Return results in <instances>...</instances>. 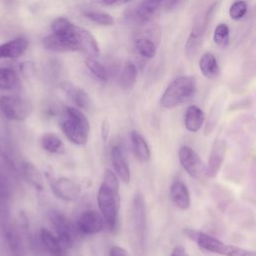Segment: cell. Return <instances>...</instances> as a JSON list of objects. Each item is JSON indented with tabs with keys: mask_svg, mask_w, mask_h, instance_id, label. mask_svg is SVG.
<instances>
[{
	"mask_svg": "<svg viewBox=\"0 0 256 256\" xmlns=\"http://www.w3.org/2000/svg\"><path fill=\"white\" fill-rule=\"evenodd\" d=\"M52 33L58 34L68 43L71 52H81L86 57L96 58L100 48L96 38L86 29L72 23L66 17H58L51 23Z\"/></svg>",
	"mask_w": 256,
	"mask_h": 256,
	"instance_id": "cell-1",
	"label": "cell"
},
{
	"mask_svg": "<svg viewBox=\"0 0 256 256\" xmlns=\"http://www.w3.org/2000/svg\"><path fill=\"white\" fill-rule=\"evenodd\" d=\"M97 203L105 224L110 231H115L118 226L120 209L119 179L110 169H106L104 172L97 194Z\"/></svg>",
	"mask_w": 256,
	"mask_h": 256,
	"instance_id": "cell-2",
	"label": "cell"
},
{
	"mask_svg": "<svg viewBox=\"0 0 256 256\" xmlns=\"http://www.w3.org/2000/svg\"><path fill=\"white\" fill-rule=\"evenodd\" d=\"M197 91L196 80L192 76H179L175 78L164 90L160 105L166 109L175 108L189 99H191Z\"/></svg>",
	"mask_w": 256,
	"mask_h": 256,
	"instance_id": "cell-3",
	"label": "cell"
},
{
	"mask_svg": "<svg viewBox=\"0 0 256 256\" xmlns=\"http://www.w3.org/2000/svg\"><path fill=\"white\" fill-rule=\"evenodd\" d=\"M184 233L188 238L195 241L199 248L207 252L222 256H255V252L253 250L224 243L221 240L201 231L185 229Z\"/></svg>",
	"mask_w": 256,
	"mask_h": 256,
	"instance_id": "cell-4",
	"label": "cell"
},
{
	"mask_svg": "<svg viewBox=\"0 0 256 256\" xmlns=\"http://www.w3.org/2000/svg\"><path fill=\"white\" fill-rule=\"evenodd\" d=\"M66 118L61 122V130L65 136L76 145H84L88 141L90 124L81 109L68 106L65 109Z\"/></svg>",
	"mask_w": 256,
	"mask_h": 256,
	"instance_id": "cell-5",
	"label": "cell"
},
{
	"mask_svg": "<svg viewBox=\"0 0 256 256\" xmlns=\"http://www.w3.org/2000/svg\"><path fill=\"white\" fill-rule=\"evenodd\" d=\"M146 205L145 200L140 193H136L132 201V231L134 237L135 249L139 252H143L146 234Z\"/></svg>",
	"mask_w": 256,
	"mask_h": 256,
	"instance_id": "cell-6",
	"label": "cell"
},
{
	"mask_svg": "<svg viewBox=\"0 0 256 256\" xmlns=\"http://www.w3.org/2000/svg\"><path fill=\"white\" fill-rule=\"evenodd\" d=\"M49 219L61 245L64 248H71L75 242L77 230L70 219L58 210H52L49 213Z\"/></svg>",
	"mask_w": 256,
	"mask_h": 256,
	"instance_id": "cell-7",
	"label": "cell"
},
{
	"mask_svg": "<svg viewBox=\"0 0 256 256\" xmlns=\"http://www.w3.org/2000/svg\"><path fill=\"white\" fill-rule=\"evenodd\" d=\"M0 110L8 119L23 120L32 112V104L20 97L1 96Z\"/></svg>",
	"mask_w": 256,
	"mask_h": 256,
	"instance_id": "cell-8",
	"label": "cell"
},
{
	"mask_svg": "<svg viewBox=\"0 0 256 256\" xmlns=\"http://www.w3.org/2000/svg\"><path fill=\"white\" fill-rule=\"evenodd\" d=\"M213 9H214V5L209 7L204 15L198 16L194 20L191 32H190L188 39L186 41V44H185V54L187 57H189V58L193 57L197 53V51L202 43V39H203L206 27L209 22V17L211 16Z\"/></svg>",
	"mask_w": 256,
	"mask_h": 256,
	"instance_id": "cell-9",
	"label": "cell"
},
{
	"mask_svg": "<svg viewBox=\"0 0 256 256\" xmlns=\"http://www.w3.org/2000/svg\"><path fill=\"white\" fill-rule=\"evenodd\" d=\"M178 157L182 168L193 178L199 179L205 174V164L199 155L189 146L180 147Z\"/></svg>",
	"mask_w": 256,
	"mask_h": 256,
	"instance_id": "cell-10",
	"label": "cell"
},
{
	"mask_svg": "<svg viewBox=\"0 0 256 256\" xmlns=\"http://www.w3.org/2000/svg\"><path fill=\"white\" fill-rule=\"evenodd\" d=\"M161 2L156 0H143L126 11V19L133 23L145 24L150 22L157 14Z\"/></svg>",
	"mask_w": 256,
	"mask_h": 256,
	"instance_id": "cell-11",
	"label": "cell"
},
{
	"mask_svg": "<svg viewBox=\"0 0 256 256\" xmlns=\"http://www.w3.org/2000/svg\"><path fill=\"white\" fill-rule=\"evenodd\" d=\"M104 226L105 222L100 212L96 210H87L79 216L76 230L82 235H94L101 232L104 229Z\"/></svg>",
	"mask_w": 256,
	"mask_h": 256,
	"instance_id": "cell-12",
	"label": "cell"
},
{
	"mask_svg": "<svg viewBox=\"0 0 256 256\" xmlns=\"http://www.w3.org/2000/svg\"><path fill=\"white\" fill-rule=\"evenodd\" d=\"M53 194L64 201H75L81 194V187L68 177H59L50 182Z\"/></svg>",
	"mask_w": 256,
	"mask_h": 256,
	"instance_id": "cell-13",
	"label": "cell"
},
{
	"mask_svg": "<svg viewBox=\"0 0 256 256\" xmlns=\"http://www.w3.org/2000/svg\"><path fill=\"white\" fill-rule=\"evenodd\" d=\"M111 160L114 168V173L117 175L118 179H120L123 183L127 184L130 182L131 172L129 168L128 161L126 159L125 153L121 146L115 145L111 149Z\"/></svg>",
	"mask_w": 256,
	"mask_h": 256,
	"instance_id": "cell-14",
	"label": "cell"
},
{
	"mask_svg": "<svg viewBox=\"0 0 256 256\" xmlns=\"http://www.w3.org/2000/svg\"><path fill=\"white\" fill-rule=\"evenodd\" d=\"M225 156V142L217 140L214 142L207 165L205 166V174L209 178H214L220 171Z\"/></svg>",
	"mask_w": 256,
	"mask_h": 256,
	"instance_id": "cell-15",
	"label": "cell"
},
{
	"mask_svg": "<svg viewBox=\"0 0 256 256\" xmlns=\"http://www.w3.org/2000/svg\"><path fill=\"white\" fill-rule=\"evenodd\" d=\"M170 196L173 203L181 210H187L191 204L189 190L184 182L176 179L170 186Z\"/></svg>",
	"mask_w": 256,
	"mask_h": 256,
	"instance_id": "cell-16",
	"label": "cell"
},
{
	"mask_svg": "<svg viewBox=\"0 0 256 256\" xmlns=\"http://www.w3.org/2000/svg\"><path fill=\"white\" fill-rule=\"evenodd\" d=\"M27 48L28 41L23 37L2 43L0 44V59H16L20 57Z\"/></svg>",
	"mask_w": 256,
	"mask_h": 256,
	"instance_id": "cell-17",
	"label": "cell"
},
{
	"mask_svg": "<svg viewBox=\"0 0 256 256\" xmlns=\"http://www.w3.org/2000/svg\"><path fill=\"white\" fill-rule=\"evenodd\" d=\"M4 236L12 256H24L25 246L19 231L11 224L4 226Z\"/></svg>",
	"mask_w": 256,
	"mask_h": 256,
	"instance_id": "cell-18",
	"label": "cell"
},
{
	"mask_svg": "<svg viewBox=\"0 0 256 256\" xmlns=\"http://www.w3.org/2000/svg\"><path fill=\"white\" fill-rule=\"evenodd\" d=\"M62 89L67 97L76 105L79 109H88L91 105V99L87 92L80 87H77L71 83H64Z\"/></svg>",
	"mask_w": 256,
	"mask_h": 256,
	"instance_id": "cell-19",
	"label": "cell"
},
{
	"mask_svg": "<svg viewBox=\"0 0 256 256\" xmlns=\"http://www.w3.org/2000/svg\"><path fill=\"white\" fill-rule=\"evenodd\" d=\"M205 121V114L203 110L196 106V105H190L186 112L184 117V124L188 131L190 132H197L201 129Z\"/></svg>",
	"mask_w": 256,
	"mask_h": 256,
	"instance_id": "cell-20",
	"label": "cell"
},
{
	"mask_svg": "<svg viewBox=\"0 0 256 256\" xmlns=\"http://www.w3.org/2000/svg\"><path fill=\"white\" fill-rule=\"evenodd\" d=\"M39 238L43 248L51 256H62L63 246L61 245L58 238L53 235L48 229L42 228L39 233Z\"/></svg>",
	"mask_w": 256,
	"mask_h": 256,
	"instance_id": "cell-21",
	"label": "cell"
},
{
	"mask_svg": "<svg viewBox=\"0 0 256 256\" xmlns=\"http://www.w3.org/2000/svg\"><path fill=\"white\" fill-rule=\"evenodd\" d=\"M130 136L135 157L141 162H147L150 159L151 152L146 139L137 131H132Z\"/></svg>",
	"mask_w": 256,
	"mask_h": 256,
	"instance_id": "cell-22",
	"label": "cell"
},
{
	"mask_svg": "<svg viewBox=\"0 0 256 256\" xmlns=\"http://www.w3.org/2000/svg\"><path fill=\"white\" fill-rule=\"evenodd\" d=\"M199 69L204 77L215 79L220 74V67L217 59L212 53H204L199 60Z\"/></svg>",
	"mask_w": 256,
	"mask_h": 256,
	"instance_id": "cell-23",
	"label": "cell"
},
{
	"mask_svg": "<svg viewBox=\"0 0 256 256\" xmlns=\"http://www.w3.org/2000/svg\"><path fill=\"white\" fill-rule=\"evenodd\" d=\"M134 48L136 53L143 59H152L157 52V44L147 36L138 37L134 42Z\"/></svg>",
	"mask_w": 256,
	"mask_h": 256,
	"instance_id": "cell-24",
	"label": "cell"
},
{
	"mask_svg": "<svg viewBox=\"0 0 256 256\" xmlns=\"http://www.w3.org/2000/svg\"><path fill=\"white\" fill-rule=\"evenodd\" d=\"M136 79H137V68L135 64L130 61L126 62L119 73L118 82L120 87L125 91H129L133 88L136 82Z\"/></svg>",
	"mask_w": 256,
	"mask_h": 256,
	"instance_id": "cell-25",
	"label": "cell"
},
{
	"mask_svg": "<svg viewBox=\"0 0 256 256\" xmlns=\"http://www.w3.org/2000/svg\"><path fill=\"white\" fill-rule=\"evenodd\" d=\"M42 148L53 154H63L65 151V146L62 140L54 133H46L41 137Z\"/></svg>",
	"mask_w": 256,
	"mask_h": 256,
	"instance_id": "cell-26",
	"label": "cell"
},
{
	"mask_svg": "<svg viewBox=\"0 0 256 256\" xmlns=\"http://www.w3.org/2000/svg\"><path fill=\"white\" fill-rule=\"evenodd\" d=\"M22 171L25 179L36 189L42 190L43 189V178L40 171L29 162H25L22 165Z\"/></svg>",
	"mask_w": 256,
	"mask_h": 256,
	"instance_id": "cell-27",
	"label": "cell"
},
{
	"mask_svg": "<svg viewBox=\"0 0 256 256\" xmlns=\"http://www.w3.org/2000/svg\"><path fill=\"white\" fill-rule=\"evenodd\" d=\"M19 79L16 72L7 67H0V89L11 90L18 86Z\"/></svg>",
	"mask_w": 256,
	"mask_h": 256,
	"instance_id": "cell-28",
	"label": "cell"
},
{
	"mask_svg": "<svg viewBox=\"0 0 256 256\" xmlns=\"http://www.w3.org/2000/svg\"><path fill=\"white\" fill-rule=\"evenodd\" d=\"M213 41L214 43L222 48L225 49L230 44V29L225 23H220L216 26L214 33H213Z\"/></svg>",
	"mask_w": 256,
	"mask_h": 256,
	"instance_id": "cell-29",
	"label": "cell"
},
{
	"mask_svg": "<svg viewBox=\"0 0 256 256\" xmlns=\"http://www.w3.org/2000/svg\"><path fill=\"white\" fill-rule=\"evenodd\" d=\"M85 65L89 69V71L99 80L107 81L109 79V71L108 69L102 65L98 60L93 57H86Z\"/></svg>",
	"mask_w": 256,
	"mask_h": 256,
	"instance_id": "cell-30",
	"label": "cell"
},
{
	"mask_svg": "<svg viewBox=\"0 0 256 256\" xmlns=\"http://www.w3.org/2000/svg\"><path fill=\"white\" fill-rule=\"evenodd\" d=\"M84 16L86 18H88L90 21L97 23L99 25H103V26H111L114 24V19L113 17L106 13V12H102V11H85L84 12Z\"/></svg>",
	"mask_w": 256,
	"mask_h": 256,
	"instance_id": "cell-31",
	"label": "cell"
},
{
	"mask_svg": "<svg viewBox=\"0 0 256 256\" xmlns=\"http://www.w3.org/2000/svg\"><path fill=\"white\" fill-rule=\"evenodd\" d=\"M247 12V4L245 1H235L229 8V15L233 20H239L245 16Z\"/></svg>",
	"mask_w": 256,
	"mask_h": 256,
	"instance_id": "cell-32",
	"label": "cell"
},
{
	"mask_svg": "<svg viewBox=\"0 0 256 256\" xmlns=\"http://www.w3.org/2000/svg\"><path fill=\"white\" fill-rule=\"evenodd\" d=\"M11 195V187L7 178L0 173V203L5 204Z\"/></svg>",
	"mask_w": 256,
	"mask_h": 256,
	"instance_id": "cell-33",
	"label": "cell"
},
{
	"mask_svg": "<svg viewBox=\"0 0 256 256\" xmlns=\"http://www.w3.org/2000/svg\"><path fill=\"white\" fill-rule=\"evenodd\" d=\"M110 123L107 119H104L101 123V126H100V133H101V137H102V140L104 142H107L108 139H109V136H110Z\"/></svg>",
	"mask_w": 256,
	"mask_h": 256,
	"instance_id": "cell-34",
	"label": "cell"
},
{
	"mask_svg": "<svg viewBox=\"0 0 256 256\" xmlns=\"http://www.w3.org/2000/svg\"><path fill=\"white\" fill-rule=\"evenodd\" d=\"M109 256H130L126 249L121 246L113 245L109 248Z\"/></svg>",
	"mask_w": 256,
	"mask_h": 256,
	"instance_id": "cell-35",
	"label": "cell"
},
{
	"mask_svg": "<svg viewBox=\"0 0 256 256\" xmlns=\"http://www.w3.org/2000/svg\"><path fill=\"white\" fill-rule=\"evenodd\" d=\"M170 256H188L186 250L182 246H176L173 248Z\"/></svg>",
	"mask_w": 256,
	"mask_h": 256,
	"instance_id": "cell-36",
	"label": "cell"
},
{
	"mask_svg": "<svg viewBox=\"0 0 256 256\" xmlns=\"http://www.w3.org/2000/svg\"><path fill=\"white\" fill-rule=\"evenodd\" d=\"M129 1H132V0H103L104 4L106 5H119V4L127 3Z\"/></svg>",
	"mask_w": 256,
	"mask_h": 256,
	"instance_id": "cell-37",
	"label": "cell"
},
{
	"mask_svg": "<svg viewBox=\"0 0 256 256\" xmlns=\"http://www.w3.org/2000/svg\"><path fill=\"white\" fill-rule=\"evenodd\" d=\"M156 1H159V2H162L163 0H156Z\"/></svg>",
	"mask_w": 256,
	"mask_h": 256,
	"instance_id": "cell-38",
	"label": "cell"
}]
</instances>
